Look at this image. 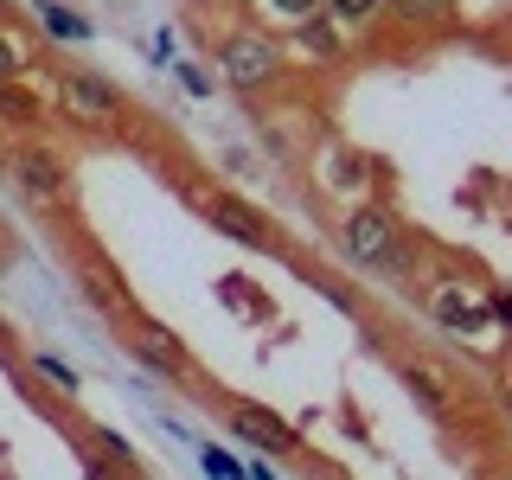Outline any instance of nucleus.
Here are the masks:
<instances>
[{"label": "nucleus", "instance_id": "19", "mask_svg": "<svg viewBox=\"0 0 512 480\" xmlns=\"http://www.w3.org/2000/svg\"><path fill=\"white\" fill-rule=\"evenodd\" d=\"M20 64H26V52L7 39V32H0V84H7V77H20Z\"/></svg>", "mask_w": 512, "mask_h": 480}, {"label": "nucleus", "instance_id": "18", "mask_svg": "<svg viewBox=\"0 0 512 480\" xmlns=\"http://www.w3.org/2000/svg\"><path fill=\"white\" fill-rule=\"evenodd\" d=\"M263 7H269V20L301 26V20H314V13H320V0H263Z\"/></svg>", "mask_w": 512, "mask_h": 480}, {"label": "nucleus", "instance_id": "15", "mask_svg": "<svg viewBox=\"0 0 512 480\" xmlns=\"http://www.w3.org/2000/svg\"><path fill=\"white\" fill-rule=\"evenodd\" d=\"M32 372L52 378V391H58V397H77V372H71L64 359H52V352H32Z\"/></svg>", "mask_w": 512, "mask_h": 480}, {"label": "nucleus", "instance_id": "1", "mask_svg": "<svg viewBox=\"0 0 512 480\" xmlns=\"http://www.w3.org/2000/svg\"><path fill=\"white\" fill-rule=\"evenodd\" d=\"M340 244L359 269H378V276H404L410 250H404V224H397L384 205H352L340 224Z\"/></svg>", "mask_w": 512, "mask_h": 480}, {"label": "nucleus", "instance_id": "17", "mask_svg": "<svg viewBox=\"0 0 512 480\" xmlns=\"http://www.w3.org/2000/svg\"><path fill=\"white\" fill-rule=\"evenodd\" d=\"M39 20H45V32H58V39H90V26L77 20L71 7H52V0H45V7H39Z\"/></svg>", "mask_w": 512, "mask_h": 480}, {"label": "nucleus", "instance_id": "2", "mask_svg": "<svg viewBox=\"0 0 512 480\" xmlns=\"http://www.w3.org/2000/svg\"><path fill=\"white\" fill-rule=\"evenodd\" d=\"M218 71H224V84H237V90H269L282 77V45L269 39V32L244 26L218 45Z\"/></svg>", "mask_w": 512, "mask_h": 480}, {"label": "nucleus", "instance_id": "10", "mask_svg": "<svg viewBox=\"0 0 512 480\" xmlns=\"http://www.w3.org/2000/svg\"><path fill=\"white\" fill-rule=\"evenodd\" d=\"M84 295L96 301V308H109V314H128V320H135V295L122 288V276H116V269H103V263H96L90 276H84Z\"/></svg>", "mask_w": 512, "mask_h": 480}, {"label": "nucleus", "instance_id": "4", "mask_svg": "<svg viewBox=\"0 0 512 480\" xmlns=\"http://www.w3.org/2000/svg\"><path fill=\"white\" fill-rule=\"evenodd\" d=\"M13 173H20V186H26L39 205L71 199V167H64V154H52V148H26L20 160H13Z\"/></svg>", "mask_w": 512, "mask_h": 480}, {"label": "nucleus", "instance_id": "21", "mask_svg": "<svg viewBox=\"0 0 512 480\" xmlns=\"http://www.w3.org/2000/svg\"><path fill=\"white\" fill-rule=\"evenodd\" d=\"M205 468H212L218 480H237V461L224 455V448H205Z\"/></svg>", "mask_w": 512, "mask_h": 480}, {"label": "nucleus", "instance_id": "16", "mask_svg": "<svg viewBox=\"0 0 512 480\" xmlns=\"http://www.w3.org/2000/svg\"><path fill=\"white\" fill-rule=\"evenodd\" d=\"M90 442H96V448H103V455H109V461H116V468H122V474H141V455H135V448H128V442L116 436V429H90Z\"/></svg>", "mask_w": 512, "mask_h": 480}, {"label": "nucleus", "instance_id": "13", "mask_svg": "<svg viewBox=\"0 0 512 480\" xmlns=\"http://www.w3.org/2000/svg\"><path fill=\"white\" fill-rule=\"evenodd\" d=\"M384 7V0H320V20L327 26H340V32H352V26H365L372 13Z\"/></svg>", "mask_w": 512, "mask_h": 480}, {"label": "nucleus", "instance_id": "3", "mask_svg": "<svg viewBox=\"0 0 512 480\" xmlns=\"http://www.w3.org/2000/svg\"><path fill=\"white\" fill-rule=\"evenodd\" d=\"M58 103H64V116H71V122L103 128V122H116L122 109H128V96L109 84L103 71H64L58 77Z\"/></svg>", "mask_w": 512, "mask_h": 480}, {"label": "nucleus", "instance_id": "9", "mask_svg": "<svg viewBox=\"0 0 512 480\" xmlns=\"http://www.w3.org/2000/svg\"><path fill=\"white\" fill-rule=\"evenodd\" d=\"M0 116H13L20 128H39L52 116V103H45L39 90H26V77H7V84H0Z\"/></svg>", "mask_w": 512, "mask_h": 480}, {"label": "nucleus", "instance_id": "8", "mask_svg": "<svg viewBox=\"0 0 512 480\" xmlns=\"http://www.w3.org/2000/svg\"><path fill=\"white\" fill-rule=\"evenodd\" d=\"M429 314H436L442 327H455V333L487 327V301H468L461 288H436V295H429Z\"/></svg>", "mask_w": 512, "mask_h": 480}, {"label": "nucleus", "instance_id": "20", "mask_svg": "<svg viewBox=\"0 0 512 480\" xmlns=\"http://www.w3.org/2000/svg\"><path fill=\"white\" fill-rule=\"evenodd\" d=\"M180 77H186V90H192V96H212V90H218V77H212V71H199V64H180Z\"/></svg>", "mask_w": 512, "mask_h": 480}, {"label": "nucleus", "instance_id": "11", "mask_svg": "<svg viewBox=\"0 0 512 480\" xmlns=\"http://www.w3.org/2000/svg\"><path fill=\"white\" fill-rule=\"evenodd\" d=\"M295 39L308 45V58H340L346 32H340V26H327V20H320V13H314V20H301V26H295Z\"/></svg>", "mask_w": 512, "mask_h": 480}, {"label": "nucleus", "instance_id": "5", "mask_svg": "<svg viewBox=\"0 0 512 480\" xmlns=\"http://www.w3.org/2000/svg\"><path fill=\"white\" fill-rule=\"evenodd\" d=\"M192 199H199L205 212L218 218V231H231L237 244H256V250H276V231H269V224L256 218V212H250L244 199H231V192H192Z\"/></svg>", "mask_w": 512, "mask_h": 480}, {"label": "nucleus", "instance_id": "7", "mask_svg": "<svg viewBox=\"0 0 512 480\" xmlns=\"http://www.w3.org/2000/svg\"><path fill=\"white\" fill-rule=\"evenodd\" d=\"M231 429L244 442H256V448H269V455H295V429L263 404H231Z\"/></svg>", "mask_w": 512, "mask_h": 480}, {"label": "nucleus", "instance_id": "12", "mask_svg": "<svg viewBox=\"0 0 512 480\" xmlns=\"http://www.w3.org/2000/svg\"><path fill=\"white\" fill-rule=\"evenodd\" d=\"M391 13L404 26H448L455 20V0H391Z\"/></svg>", "mask_w": 512, "mask_h": 480}, {"label": "nucleus", "instance_id": "6", "mask_svg": "<svg viewBox=\"0 0 512 480\" xmlns=\"http://www.w3.org/2000/svg\"><path fill=\"white\" fill-rule=\"evenodd\" d=\"M135 359L148 365V372H160V378H186V346L173 340V327L141 320V314H135Z\"/></svg>", "mask_w": 512, "mask_h": 480}, {"label": "nucleus", "instance_id": "23", "mask_svg": "<svg viewBox=\"0 0 512 480\" xmlns=\"http://www.w3.org/2000/svg\"><path fill=\"white\" fill-rule=\"evenodd\" d=\"M0 346H7V327H0Z\"/></svg>", "mask_w": 512, "mask_h": 480}, {"label": "nucleus", "instance_id": "14", "mask_svg": "<svg viewBox=\"0 0 512 480\" xmlns=\"http://www.w3.org/2000/svg\"><path fill=\"white\" fill-rule=\"evenodd\" d=\"M404 378H410V391H416V397H423V410H436V416H448V410H455V397H448V391H442V378H436V372H429V365H410V372H404Z\"/></svg>", "mask_w": 512, "mask_h": 480}, {"label": "nucleus", "instance_id": "22", "mask_svg": "<svg viewBox=\"0 0 512 480\" xmlns=\"http://www.w3.org/2000/svg\"><path fill=\"white\" fill-rule=\"evenodd\" d=\"M90 480H122L116 468H103V461H90Z\"/></svg>", "mask_w": 512, "mask_h": 480}]
</instances>
